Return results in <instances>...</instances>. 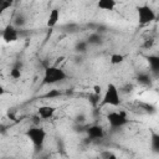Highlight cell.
Here are the masks:
<instances>
[{"label": "cell", "instance_id": "obj_1", "mask_svg": "<svg viewBox=\"0 0 159 159\" xmlns=\"http://www.w3.org/2000/svg\"><path fill=\"white\" fill-rule=\"evenodd\" d=\"M67 78H68V75L61 67H58V66H47L43 71L42 84L43 86L56 84V83L66 81Z\"/></svg>", "mask_w": 159, "mask_h": 159}, {"label": "cell", "instance_id": "obj_2", "mask_svg": "<svg viewBox=\"0 0 159 159\" xmlns=\"http://www.w3.org/2000/svg\"><path fill=\"white\" fill-rule=\"evenodd\" d=\"M25 135L32 143V145L35 148V152H41L42 150V148L45 145V142H46V137H47V133L42 127L32 125L25 132Z\"/></svg>", "mask_w": 159, "mask_h": 159}, {"label": "cell", "instance_id": "obj_3", "mask_svg": "<svg viewBox=\"0 0 159 159\" xmlns=\"http://www.w3.org/2000/svg\"><path fill=\"white\" fill-rule=\"evenodd\" d=\"M120 92L118 87L114 83H108L106 87V91L99 101L98 107H104V106H112V107H118L120 106Z\"/></svg>", "mask_w": 159, "mask_h": 159}, {"label": "cell", "instance_id": "obj_4", "mask_svg": "<svg viewBox=\"0 0 159 159\" xmlns=\"http://www.w3.org/2000/svg\"><path fill=\"white\" fill-rule=\"evenodd\" d=\"M137 14H138V22H139V25H142V26L148 25V24L153 22V21L157 19L155 11H154L148 4L137 6Z\"/></svg>", "mask_w": 159, "mask_h": 159}, {"label": "cell", "instance_id": "obj_5", "mask_svg": "<svg viewBox=\"0 0 159 159\" xmlns=\"http://www.w3.org/2000/svg\"><path fill=\"white\" fill-rule=\"evenodd\" d=\"M106 118H107V122H108V124H109V127L112 129H119V128L124 127L129 122L125 112H123V111H119V112H116V111L109 112Z\"/></svg>", "mask_w": 159, "mask_h": 159}, {"label": "cell", "instance_id": "obj_6", "mask_svg": "<svg viewBox=\"0 0 159 159\" xmlns=\"http://www.w3.org/2000/svg\"><path fill=\"white\" fill-rule=\"evenodd\" d=\"M2 40L4 42L6 43H12V42H16L19 40V36H20V32H19V29H16L12 24H7L4 30H2Z\"/></svg>", "mask_w": 159, "mask_h": 159}, {"label": "cell", "instance_id": "obj_7", "mask_svg": "<svg viewBox=\"0 0 159 159\" xmlns=\"http://www.w3.org/2000/svg\"><path fill=\"white\" fill-rule=\"evenodd\" d=\"M86 134H87V139L89 140H99L104 138V129L103 127H101L99 124H91L87 125L84 129Z\"/></svg>", "mask_w": 159, "mask_h": 159}, {"label": "cell", "instance_id": "obj_8", "mask_svg": "<svg viewBox=\"0 0 159 159\" xmlns=\"http://www.w3.org/2000/svg\"><path fill=\"white\" fill-rule=\"evenodd\" d=\"M56 113V108L53 106H48V104H45V106H40L37 108V117L40 119H51Z\"/></svg>", "mask_w": 159, "mask_h": 159}, {"label": "cell", "instance_id": "obj_9", "mask_svg": "<svg viewBox=\"0 0 159 159\" xmlns=\"http://www.w3.org/2000/svg\"><path fill=\"white\" fill-rule=\"evenodd\" d=\"M145 60H147V62L149 65V68H150L149 73L158 77V73H159V56L149 55V56H145Z\"/></svg>", "mask_w": 159, "mask_h": 159}, {"label": "cell", "instance_id": "obj_10", "mask_svg": "<svg viewBox=\"0 0 159 159\" xmlns=\"http://www.w3.org/2000/svg\"><path fill=\"white\" fill-rule=\"evenodd\" d=\"M135 80L140 86H144V87H150L152 86V75L149 72H145V71L138 72L137 76H135Z\"/></svg>", "mask_w": 159, "mask_h": 159}, {"label": "cell", "instance_id": "obj_11", "mask_svg": "<svg viewBox=\"0 0 159 159\" xmlns=\"http://www.w3.org/2000/svg\"><path fill=\"white\" fill-rule=\"evenodd\" d=\"M58 20H60V10H58L57 7H55V9H52V10L50 11V14H48L47 22H46L47 27H50V29L55 27V26L58 24Z\"/></svg>", "mask_w": 159, "mask_h": 159}, {"label": "cell", "instance_id": "obj_12", "mask_svg": "<svg viewBox=\"0 0 159 159\" xmlns=\"http://www.w3.org/2000/svg\"><path fill=\"white\" fill-rule=\"evenodd\" d=\"M86 41H87L88 46H101L104 42L103 36L99 32H92V34H89L88 37L86 39Z\"/></svg>", "mask_w": 159, "mask_h": 159}, {"label": "cell", "instance_id": "obj_13", "mask_svg": "<svg viewBox=\"0 0 159 159\" xmlns=\"http://www.w3.org/2000/svg\"><path fill=\"white\" fill-rule=\"evenodd\" d=\"M14 21L11 22L16 29H21V27H24L25 25H26V22H27V17L25 16V14H22V12H17L15 16H14V19H12Z\"/></svg>", "mask_w": 159, "mask_h": 159}, {"label": "cell", "instance_id": "obj_14", "mask_svg": "<svg viewBox=\"0 0 159 159\" xmlns=\"http://www.w3.org/2000/svg\"><path fill=\"white\" fill-rule=\"evenodd\" d=\"M117 2L114 0H99L97 2V7L101 10H106V11H112L114 10Z\"/></svg>", "mask_w": 159, "mask_h": 159}, {"label": "cell", "instance_id": "obj_15", "mask_svg": "<svg viewBox=\"0 0 159 159\" xmlns=\"http://www.w3.org/2000/svg\"><path fill=\"white\" fill-rule=\"evenodd\" d=\"M22 63L21 62H16L12 67H11V70H10V77L12 78V80H20L21 78V76H22Z\"/></svg>", "mask_w": 159, "mask_h": 159}, {"label": "cell", "instance_id": "obj_16", "mask_svg": "<svg viewBox=\"0 0 159 159\" xmlns=\"http://www.w3.org/2000/svg\"><path fill=\"white\" fill-rule=\"evenodd\" d=\"M150 147H152V150L154 154H159V134L155 132H152Z\"/></svg>", "mask_w": 159, "mask_h": 159}, {"label": "cell", "instance_id": "obj_17", "mask_svg": "<svg viewBox=\"0 0 159 159\" xmlns=\"http://www.w3.org/2000/svg\"><path fill=\"white\" fill-rule=\"evenodd\" d=\"M88 47L89 46H88V43H87L86 40H80V41H77L75 43V51L77 53H84V52H87Z\"/></svg>", "mask_w": 159, "mask_h": 159}, {"label": "cell", "instance_id": "obj_18", "mask_svg": "<svg viewBox=\"0 0 159 159\" xmlns=\"http://www.w3.org/2000/svg\"><path fill=\"white\" fill-rule=\"evenodd\" d=\"M125 60V56L122 53H112L109 57V61L112 65H120Z\"/></svg>", "mask_w": 159, "mask_h": 159}, {"label": "cell", "instance_id": "obj_19", "mask_svg": "<svg viewBox=\"0 0 159 159\" xmlns=\"http://www.w3.org/2000/svg\"><path fill=\"white\" fill-rule=\"evenodd\" d=\"M62 96V92L60 89H50L48 92H46L43 94V98L46 99H53V98H57V97H61Z\"/></svg>", "mask_w": 159, "mask_h": 159}, {"label": "cell", "instance_id": "obj_20", "mask_svg": "<svg viewBox=\"0 0 159 159\" xmlns=\"http://www.w3.org/2000/svg\"><path fill=\"white\" fill-rule=\"evenodd\" d=\"M11 6H12V1L11 0H0V15H2Z\"/></svg>", "mask_w": 159, "mask_h": 159}, {"label": "cell", "instance_id": "obj_21", "mask_svg": "<svg viewBox=\"0 0 159 159\" xmlns=\"http://www.w3.org/2000/svg\"><path fill=\"white\" fill-rule=\"evenodd\" d=\"M99 159H118V157L114 153H112L109 150H106V152L101 153V158Z\"/></svg>", "mask_w": 159, "mask_h": 159}, {"label": "cell", "instance_id": "obj_22", "mask_svg": "<svg viewBox=\"0 0 159 159\" xmlns=\"http://www.w3.org/2000/svg\"><path fill=\"white\" fill-rule=\"evenodd\" d=\"M140 106H143V108H144L147 112H149V113H154V112H155V107L152 106V104H148V103H140Z\"/></svg>", "mask_w": 159, "mask_h": 159}, {"label": "cell", "instance_id": "obj_23", "mask_svg": "<svg viewBox=\"0 0 159 159\" xmlns=\"http://www.w3.org/2000/svg\"><path fill=\"white\" fill-rule=\"evenodd\" d=\"M153 43H154V40L150 37V39H147L145 41H144V43H143V47L144 48H150L152 46H153Z\"/></svg>", "mask_w": 159, "mask_h": 159}, {"label": "cell", "instance_id": "obj_24", "mask_svg": "<svg viewBox=\"0 0 159 159\" xmlns=\"http://www.w3.org/2000/svg\"><path fill=\"white\" fill-rule=\"evenodd\" d=\"M119 92H124V93H128V92H132L133 89V86L132 84H127L125 87H122V88H118Z\"/></svg>", "mask_w": 159, "mask_h": 159}, {"label": "cell", "instance_id": "obj_25", "mask_svg": "<svg viewBox=\"0 0 159 159\" xmlns=\"http://www.w3.org/2000/svg\"><path fill=\"white\" fill-rule=\"evenodd\" d=\"M101 93H102V87L98 86V84L93 86V94H96V96H101Z\"/></svg>", "mask_w": 159, "mask_h": 159}, {"label": "cell", "instance_id": "obj_26", "mask_svg": "<svg viewBox=\"0 0 159 159\" xmlns=\"http://www.w3.org/2000/svg\"><path fill=\"white\" fill-rule=\"evenodd\" d=\"M84 120H86V116H84V114L81 113V114H77V116H76V123H77V124H78V123H83Z\"/></svg>", "mask_w": 159, "mask_h": 159}, {"label": "cell", "instance_id": "obj_27", "mask_svg": "<svg viewBox=\"0 0 159 159\" xmlns=\"http://www.w3.org/2000/svg\"><path fill=\"white\" fill-rule=\"evenodd\" d=\"M7 117H9L11 120H16V117H15L14 109H9V111H7Z\"/></svg>", "mask_w": 159, "mask_h": 159}, {"label": "cell", "instance_id": "obj_28", "mask_svg": "<svg viewBox=\"0 0 159 159\" xmlns=\"http://www.w3.org/2000/svg\"><path fill=\"white\" fill-rule=\"evenodd\" d=\"M4 94H6V89H5V87L2 84H0V97L4 96Z\"/></svg>", "mask_w": 159, "mask_h": 159}, {"label": "cell", "instance_id": "obj_29", "mask_svg": "<svg viewBox=\"0 0 159 159\" xmlns=\"http://www.w3.org/2000/svg\"><path fill=\"white\" fill-rule=\"evenodd\" d=\"M5 159H10V158H5Z\"/></svg>", "mask_w": 159, "mask_h": 159}, {"label": "cell", "instance_id": "obj_30", "mask_svg": "<svg viewBox=\"0 0 159 159\" xmlns=\"http://www.w3.org/2000/svg\"><path fill=\"white\" fill-rule=\"evenodd\" d=\"M94 159H99V158H94Z\"/></svg>", "mask_w": 159, "mask_h": 159}]
</instances>
